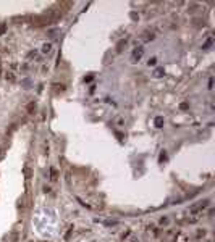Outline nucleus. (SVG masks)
<instances>
[{
  "label": "nucleus",
  "mask_w": 215,
  "mask_h": 242,
  "mask_svg": "<svg viewBox=\"0 0 215 242\" xmlns=\"http://www.w3.org/2000/svg\"><path fill=\"white\" fill-rule=\"evenodd\" d=\"M209 205H210V200L209 198H204V200H201V202H197V204L189 207V215H191V216H199Z\"/></svg>",
  "instance_id": "nucleus-1"
},
{
  "label": "nucleus",
  "mask_w": 215,
  "mask_h": 242,
  "mask_svg": "<svg viewBox=\"0 0 215 242\" xmlns=\"http://www.w3.org/2000/svg\"><path fill=\"white\" fill-rule=\"evenodd\" d=\"M144 55V49L143 47H136L134 50H133V62H137V60H141V57Z\"/></svg>",
  "instance_id": "nucleus-2"
},
{
  "label": "nucleus",
  "mask_w": 215,
  "mask_h": 242,
  "mask_svg": "<svg viewBox=\"0 0 215 242\" xmlns=\"http://www.w3.org/2000/svg\"><path fill=\"white\" fill-rule=\"evenodd\" d=\"M52 52V44H44L42 45V53H50Z\"/></svg>",
  "instance_id": "nucleus-3"
},
{
  "label": "nucleus",
  "mask_w": 215,
  "mask_h": 242,
  "mask_svg": "<svg viewBox=\"0 0 215 242\" xmlns=\"http://www.w3.org/2000/svg\"><path fill=\"white\" fill-rule=\"evenodd\" d=\"M50 181H57V170L50 168Z\"/></svg>",
  "instance_id": "nucleus-4"
},
{
  "label": "nucleus",
  "mask_w": 215,
  "mask_h": 242,
  "mask_svg": "<svg viewBox=\"0 0 215 242\" xmlns=\"http://www.w3.org/2000/svg\"><path fill=\"white\" fill-rule=\"evenodd\" d=\"M162 124H163V118H162V116L155 118V126H157V128H162Z\"/></svg>",
  "instance_id": "nucleus-5"
},
{
  "label": "nucleus",
  "mask_w": 215,
  "mask_h": 242,
  "mask_svg": "<svg viewBox=\"0 0 215 242\" xmlns=\"http://www.w3.org/2000/svg\"><path fill=\"white\" fill-rule=\"evenodd\" d=\"M24 176H26V179H29V178H31V170H29L28 166L24 168Z\"/></svg>",
  "instance_id": "nucleus-6"
},
{
  "label": "nucleus",
  "mask_w": 215,
  "mask_h": 242,
  "mask_svg": "<svg viewBox=\"0 0 215 242\" xmlns=\"http://www.w3.org/2000/svg\"><path fill=\"white\" fill-rule=\"evenodd\" d=\"M160 224H162V226H167V224H168V218H167V216L160 218Z\"/></svg>",
  "instance_id": "nucleus-7"
},
{
  "label": "nucleus",
  "mask_w": 215,
  "mask_h": 242,
  "mask_svg": "<svg viewBox=\"0 0 215 242\" xmlns=\"http://www.w3.org/2000/svg\"><path fill=\"white\" fill-rule=\"evenodd\" d=\"M152 39H154L152 34H149V32H146V34H144V41H152Z\"/></svg>",
  "instance_id": "nucleus-8"
},
{
  "label": "nucleus",
  "mask_w": 215,
  "mask_h": 242,
  "mask_svg": "<svg viewBox=\"0 0 215 242\" xmlns=\"http://www.w3.org/2000/svg\"><path fill=\"white\" fill-rule=\"evenodd\" d=\"M155 63H157V58H150L149 62H147V65H149V66H154Z\"/></svg>",
  "instance_id": "nucleus-9"
},
{
  "label": "nucleus",
  "mask_w": 215,
  "mask_h": 242,
  "mask_svg": "<svg viewBox=\"0 0 215 242\" xmlns=\"http://www.w3.org/2000/svg\"><path fill=\"white\" fill-rule=\"evenodd\" d=\"M126 242H139V239H137L136 236H131V237H130V239H128Z\"/></svg>",
  "instance_id": "nucleus-10"
},
{
  "label": "nucleus",
  "mask_w": 215,
  "mask_h": 242,
  "mask_svg": "<svg viewBox=\"0 0 215 242\" xmlns=\"http://www.w3.org/2000/svg\"><path fill=\"white\" fill-rule=\"evenodd\" d=\"M5 31H7V24H2V26H0V36H2Z\"/></svg>",
  "instance_id": "nucleus-11"
},
{
  "label": "nucleus",
  "mask_w": 215,
  "mask_h": 242,
  "mask_svg": "<svg viewBox=\"0 0 215 242\" xmlns=\"http://www.w3.org/2000/svg\"><path fill=\"white\" fill-rule=\"evenodd\" d=\"M123 123H124L123 118H118V119H117V124H118V126H123Z\"/></svg>",
  "instance_id": "nucleus-12"
},
{
  "label": "nucleus",
  "mask_w": 215,
  "mask_h": 242,
  "mask_svg": "<svg viewBox=\"0 0 215 242\" xmlns=\"http://www.w3.org/2000/svg\"><path fill=\"white\" fill-rule=\"evenodd\" d=\"M3 157H5V153H3V149L0 147V160H3Z\"/></svg>",
  "instance_id": "nucleus-13"
},
{
  "label": "nucleus",
  "mask_w": 215,
  "mask_h": 242,
  "mask_svg": "<svg viewBox=\"0 0 215 242\" xmlns=\"http://www.w3.org/2000/svg\"><path fill=\"white\" fill-rule=\"evenodd\" d=\"M7 79H10V81H15V77L11 76V73H8V76H7Z\"/></svg>",
  "instance_id": "nucleus-14"
},
{
  "label": "nucleus",
  "mask_w": 215,
  "mask_h": 242,
  "mask_svg": "<svg viewBox=\"0 0 215 242\" xmlns=\"http://www.w3.org/2000/svg\"><path fill=\"white\" fill-rule=\"evenodd\" d=\"M212 84H213V79L210 77V79H209V89H212Z\"/></svg>",
  "instance_id": "nucleus-15"
},
{
  "label": "nucleus",
  "mask_w": 215,
  "mask_h": 242,
  "mask_svg": "<svg viewBox=\"0 0 215 242\" xmlns=\"http://www.w3.org/2000/svg\"><path fill=\"white\" fill-rule=\"evenodd\" d=\"M155 76H162V70H157L155 71Z\"/></svg>",
  "instance_id": "nucleus-16"
}]
</instances>
